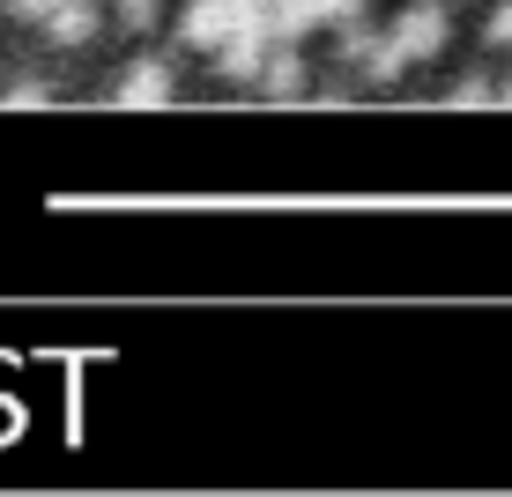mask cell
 <instances>
[{
	"instance_id": "1",
	"label": "cell",
	"mask_w": 512,
	"mask_h": 497,
	"mask_svg": "<svg viewBox=\"0 0 512 497\" xmlns=\"http://www.w3.org/2000/svg\"><path fill=\"white\" fill-rule=\"evenodd\" d=\"M386 38H394V52L401 60H438V52H446V38H453V15H446V0H409V8L394 15V30H386Z\"/></svg>"
},
{
	"instance_id": "2",
	"label": "cell",
	"mask_w": 512,
	"mask_h": 497,
	"mask_svg": "<svg viewBox=\"0 0 512 497\" xmlns=\"http://www.w3.org/2000/svg\"><path fill=\"white\" fill-rule=\"evenodd\" d=\"M171 52H141L134 67H119L112 82V104H127V112H156V104H171Z\"/></svg>"
},
{
	"instance_id": "3",
	"label": "cell",
	"mask_w": 512,
	"mask_h": 497,
	"mask_svg": "<svg viewBox=\"0 0 512 497\" xmlns=\"http://www.w3.org/2000/svg\"><path fill=\"white\" fill-rule=\"evenodd\" d=\"M268 23H260V15H245V23L231 30V38L216 45V75L223 82H245V90H253V75H260V60H268Z\"/></svg>"
},
{
	"instance_id": "4",
	"label": "cell",
	"mask_w": 512,
	"mask_h": 497,
	"mask_svg": "<svg viewBox=\"0 0 512 497\" xmlns=\"http://www.w3.org/2000/svg\"><path fill=\"white\" fill-rule=\"evenodd\" d=\"M253 90H268L275 104H297V97L312 90V82H305V52H297V45H268V60H260Z\"/></svg>"
},
{
	"instance_id": "5",
	"label": "cell",
	"mask_w": 512,
	"mask_h": 497,
	"mask_svg": "<svg viewBox=\"0 0 512 497\" xmlns=\"http://www.w3.org/2000/svg\"><path fill=\"white\" fill-rule=\"evenodd\" d=\"M38 23H45V45H90L97 38V0H52V8L38 15Z\"/></svg>"
},
{
	"instance_id": "6",
	"label": "cell",
	"mask_w": 512,
	"mask_h": 497,
	"mask_svg": "<svg viewBox=\"0 0 512 497\" xmlns=\"http://www.w3.org/2000/svg\"><path fill=\"white\" fill-rule=\"evenodd\" d=\"M446 104H461V112H475V104H498V82H490L483 67H475V75H461V82L446 90Z\"/></svg>"
},
{
	"instance_id": "7",
	"label": "cell",
	"mask_w": 512,
	"mask_h": 497,
	"mask_svg": "<svg viewBox=\"0 0 512 497\" xmlns=\"http://www.w3.org/2000/svg\"><path fill=\"white\" fill-rule=\"evenodd\" d=\"M156 15H164V0H119V30H156Z\"/></svg>"
},
{
	"instance_id": "8",
	"label": "cell",
	"mask_w": 512,
	"mask_h": 497,
	"mask_svg": "<svg viewBox=\"0 0 512 497\" xmlns=\"http://www.w3.org/2000/svg\"><path fill=\"white\" fill-rule=\"evenodd\" d=\"M8 104H15V112H45V104H52V82H38V75H30V82H15Z\"/></svg>"
},
{
	"instance_id": "9",
	"label": "cell",
	"mask_w": 512,
	"mask_h": 497,
	"mask_svg": "<svg viewBox=\"0 0 512 497\" xmlns=\"http://www.w3.org/2000/svg\"><path fill=\"white\" fill-rule=\"evenodd\" d=\"M483 45H490V52H512V0H505V8H490V23H483Z\"/></svg>"
},
{
	"instance_id": "10",
	"label": "cell",
	"mask_w": 512,
	"mask_h": 497,
	"mask_svg": "<svg viewBox=\"0 0 512 497\" xmlns=\"http://www.w3.org/2000/svg\"><path fill=\"white\" fill-rule=\"evenodd\" d=\"M8 8H23V15H45V8H52V0H8Z\"/></svg>"
},
{
	"instance_id": "11",
	"label": "cell",
	"mask_w": 512,
	"mask_h": 497,
	"mask_svg": "<svg viewBox=\"0 0 512 497\" xmlns=\"http://www.w3.org/2000/svg\"><path fill=\"white\" fill-rule=\"evenodd\" d=\"M498 104H512V75H505V82H498Z\"/></svg>"
}]
</instances>
